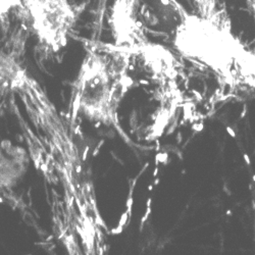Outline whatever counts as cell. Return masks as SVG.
Wrapping results in <instances>:
<instances>
[{
    "mask_svg": "<svg viewBox=\"0 0 255 255\" xmlns=\"http://www.w3.org/2000/svg\"><path fill=\"white\" fill-rule=\"evenodd\" d=\"M169 1L177 13L173 43L179 55L214 73L223 86L255 87V51L234 34L230 17L202 15Z\"/></svg>",
    "mask_w": 255,
    "mask_h": 255,
    "instance_id": "obj_1",
    "label": "cell"
},
{
    "mask_svg": "<svg viewBox=\"0 0 255 255\" xmlns=\"http://www.w3.org/2000/svg\"><path fill=\"white\" fill-rule=\"evenodd\" d=\"M132 52L121 46L91 48L76 80L73 97V116H82L88 121L113 127L129 142L122 129L119 109L125 94L132 87L129 75Z\"/></svg>",
    "mask_w": 255,
    "mask_h": 255,
    "instance_id": "obj_2",
    "label": "cell"
},
{
    "mask_svg": "<svg viewBox=\"0 0 255 255\" xmlns=\"http://www.w3.org/2000/svg\"><path fill=\"white\" fill-rule=\"evenodd\" d=\"M22 10L40 44L58 52L68 43L83 7L69 0H22Z\"/></svg>",
    "mask_w": 255,
    "mask_h": 255,
    "instance_id": "obj_3",
    "label": "cell"
},
{
    "mask_svg": "<svg viewBox=\"0 0 255 255\" xmlns=\"http://www.w3.org/2000/svg\"><path fill=\"white\" fill-rule=\"evenodd\" d=\"M29 157L24 148L10 141L0 144V188L14 187L26 174Z\"/></svg>",
    "mask_w": 255,
    "mask_h": 255,
    "instance_id": "obj_4",
    "label": "cell"
},
{
    "mask_svg": "<svg viewBox=\"0 0 255 255\" xmlns=\"http://www.w3.org/2000/svg\"><path fill=\"white\" fill-rule=\"evenodd\" d=\"M192 10L211 17H230L223 0H190Z\"/></svg>",
    "mask_w": 255,
    "mask_h": 255,
    "instance_id": "obj_5",
    "label": "cell"
},
{
    "mask_svg": "<svg viewBox=\"0 0 255 255\" xmlns=\"http://www.w3.org/2000/svg\"><path fill=\"white\" fill-rule=\"evenodd\" d=\"M14 8H23L22 0H0V20L6 18Z\"/></svg>",
    "mask_w": 255,
    "mask_h": 255,
    "instance_id": "obj_6",
    "label": "cell"
},
{
    "mask_svg": "<svg viewBox=\"0 0 255 255\" xmlns=\"http://www.w3.org/2000/svg\"><path fill=\"white\" fill-rule=\"evenodd\" d=\"M246 2L248 4V7L254 17V20H255V0H246Z\"/></svg>",
    "mask_w": 255,
    "mask_h": 255,
    "instance_id": "obj_7",
    "label": "cell"
}]
</instances>
